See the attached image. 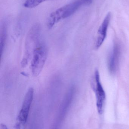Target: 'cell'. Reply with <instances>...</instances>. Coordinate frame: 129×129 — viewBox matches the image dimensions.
<instances>
[{"mask_svg":"<svg viewBox=\"0 0 129 129\" xmlns=\"http://www.w3.org/2000/svg\"><path fill=\"white\" fill-rule=\"evenodd\" d=\"M83 4H86V0H76L58 8L50 14L47 23L48 27L51 28L60 20L70 16Z\"/></svg>","mask_w":129,"mask_h":129,"instance_id":"6da1fadb","label":"cell"},{"mask_svg":"<svg viewBox=\"0 0 129 129\" xmlns=\"http://www.w3.org/2000/svg\"><path fill=\"white\" fill-rule=\"evenodd\" d=\"M47 56L46 45L41 39L34 48L32 56L31 68L33 76H37L41 73L46 62Z\"/></svg>","mask_w":129,"mask_h":129,"instance_id":"7a4b0ae2","label":"cell"},{"mask_svg":"<svg viewBox=\"0 0 129 129\" xmlns=\"http://www.w3.org/2000/svg\"><path fill=\"white\" fill-rule=\"evenodd\" d=\"M41 26L38 23L34 24L30 29L26 39L25 54L21 62L22 67H25L32 58L34 48L41 39Z\"/></svg>","mask_w":129,"mask_h":129,"instance_id":"3957f363","label":"cell"},{"mask_svg":"<svg viewBox=\"0 0 129 129\" xmlns=\"http://www.w3.org/2000/svg\"><path fill=\"white\" fill-rule=\"evenodd\" d=\"M33 95L34 89L30 87L25 95L21 109L17 117L14 129H21L26 123L33 101Z\"/></svg>","mask_w":129,"mask_h":129,"instance_id":"277c9868","label":"cell"},{"mask_svg":"<svg viewBox=\"0 0 129 129\" xmlns=\"http://www.w3.org/2000/svg\"><path fill=\"white\" fill-rule=\"evenodd\" d=\"M95 86L94 89L95 92L96 97V105L98 113L102 114L104 112L105 101L106 94L103 88L100 80V74L97 70L95 72Z\"/></svg>","mask_w":129,"mask_h":129,"instance_id":"5b68a950","label":"cell"},{"mask_svg":"<svg viewBox=\"0 0 129 129\" xmlns=\"http://www.w3.org/2000/svg\"><path fill=\"white\" fill-rule=\"evenodd\" d=\"M120 54V47L119 43L115 42L108 62V68L110 73L114 74L119 65Z\"/></svg>","mask_w":129,"mask_h":129,"instance_id":"8992f818","label":"cell"},{"mask_svg":"<svg viewBox=\"0 0 129 129\" xmlns=\"http://www.w3.org/2000/svg\"><path fill=\"white\" fill-rule=\"evenodd\" d=\"M111 18V13H108L105 17L98 29L97 39L95 45L96 49H98L104 43L107 35L108 28Z\"/></svg>","mask_w":129,"mask_h":129,"instance_id":"52a82bcc","label":"cell"},{"mask_svg":"<svg viewBox=\"0 0 129 129\" xmlns=\"http://www.w3.org/2000/svg\"><path fill=\"white\" fill-rule=\"evenodd\" d=\"M7 36V28L6 24L4 23L2 25L0 31V51H1V57L2 56L4 52L5 46L6 43Z\"/></svg>","mask_w":129,"mask_h":129,"instance_id":"ba28073f","label":"cell"},{"mask_svg":"<svg viewBox=\"0 0 129 129\" xmlns=\"http://www.w3.org/2000/svg\"><path fill=\"white\" fill-rule=\"evenodd\" d=\"M48 0H26L23 6L27 8H32L37 7L41 3Z\"/></svg>","mask_w":129,"mask_h":129,"instance_id":"9c48e42d","label":"cell"},{"mask_svg":"<svg viewBox=\"0 0 129 129\" xmlns=\"http://www.w3.org/2000/svg\"><path fill=\"white\" fill-rule=\"evenodd\" d=\"M0 129H8L7 126L4 123H2L1 124Z\"/></svg>","mask_w":129,"mask_h":129,"instance_id":"30bf717a","label":"cell"},{"mask_svg":"<svg viewBox=\"0 0 129 129\" xmlns=\"http://www.w3.org/2000/svg\"><path fill=\"white\" fill-rule=\"evenodd\" d=\"M92 0H86V4H89L90 3H91V2H92Z\"/></svg>","mask_w":129,"mask_h":129,"instance_id":"8fae6325","label":"cell"}]
</instances>
